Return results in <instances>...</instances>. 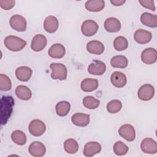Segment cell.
Listing matches in <instances>:
<instances>
[{"instance_id":"cell-1","label":"cell","mask_w":157,"mask_h":157,"mask_svg":"<svg viewBox=\"0 0 157 157\" xmlns=\"http://www.w3.org/2000/svg\"><path fill=\"white\" fill-rule=\"evenodd\" d=\"M15 102L12 96H3L1 99V123L2 125L6 124L10 118L12 112Z\"/></svg>"},{"instance_id":"cell-2","label":"cell","mask_w":157,"mask_h":157,"mask_svg":"<svg viewBox=\"0 0 157 157\" xmlns=\"http://www.w3.org/2000/svg\"><path fill=\"white\" fill-rule=\"evenodd\" d=\"M6 47L12 52L21 50L26 45V42L21 38L15 36H8L4 41Z\"/></svg>"},{"instance_id":"cell-3","label":"cell","mask_w":157,"mask_h":157,"mask_svg":"<svg viewBox=\"0 0 157 157\" xmlns=\"http://www.w3.org/2000/svg\"><path fill=\"white\" fill-rule=\"evenodd\" d=\"M50 67L52 71L51 77L54 80H66L67 75V69L65 65L61 63H52Z\"/></svg>"},{"instance_id":"cell-4","label":"cell","mask_w":157,"mask_h":157,"mask_svg":"<svg viewBox=\"0 0 157 157\" xmlns=\"http://www.w3.org/2000/svg\"><path fill=\"white\" fill-rule=\"evenodd\" d=\"M9 24L12 28L19 32L26 31L27 27V22L25 18L18 14L11 17L9 20Z\"/></svg>"},{"instance_id":"cell-5","label":"cell","mask_w":157,"mask_h":157,"mask_svg":"<svg viewBox=\"0 0 157 157\" xmlns=\"http://www.w3.org/2000/svg\"><path fill=\"white\" fill-rule=\"evenodd\" d=\"M28 129L31 135L38 137L42 136L45 132L46 126L42 121L39 119H34L29 123Z\"/></svg>"},{"instance_id":"cell-6","label":"cell","mask_w":157,"mask_h":157,"mask_svg":"<svg viewBox=\"0 0 157 157\" xmlns=\"http://www.w3.org/2000/svg\"><path fill=\"white\" fill-rule=\"evenodd\" d=\"M99 29L98 23L93 20H86L84 21L81 26L82 34L87 37L94 35Z\"/></svg>"},{"instance_id":"cell-7","label":"cell","mask_w":157,"mask_h":157,"mask_svg":"<svg viewBox=\"0 0 157 157\" xmlns=\"http://www.w3.org/2000/svg\"><path fill=\"white\" fill-rule=\"evenodd\" d=\"M155 94V88L150 84H144L142 85L137 92L138 98L144 101H149L153 98Z\"/></svg>"},{"instance_id":"cell-8","label":"cell","mask_w":157,"mask_h":157,"mask_svg":"<svg viewBox=\"0 0 157 157\" xmlns=\"http://www.w3.org/2000/svg\"><path fill=\"white\" fill-rule=\"evenodd\" d=\"M119 135L128 141L132 142L136 138V131L134 128L129 124H124L118 129Z\"/></svg>"},{"instance_id":"cell-9","label":"cell","mask_w":157,"mask_h":157,"mask_svg":"<svg viewBox=\"0 0 157 157\" xmlns=\"http://www.w3.org/2000/svg\"><path fill=\"white\" fill-rule=\"evenodd\" d=\"M141 60L146 64H154L157 60V52L154 48H147L141 53Z\"/></svg>"},{"instance_id":"cell-10","label":"cell","mask_w":157,"mask_h":157,"mask_svg":"<svg viewBox=\"0 0 157 157\" xmlns=\"http://www.w3.org/2000/svg\"><path fill=\"white\" fill-rule=\"evenodd\" d=\"M47 40L46 37L40 34H36L32 39L31 44V48L34 52L42 51L46 47Z\"/></svg>"},{"instance_id":"cell-11","label":"cell","mask_w":157,"mask_h":157,"mask_svg":"<svg viewBox=\"0 0 157 157\" xmlns=\"http://www.w3.org/2000/svg\"><path fill=\"white\" fill-rule=\"evenodd\" d=\"M106 71V66L105 63L99 60H94L88 67V72L92 75H101Z\"/></svg>"},{"instance_id":"cell-12","label":"cell","mask_w":157,"mask_h":157,"mask_svg":"<svg viewBox=\"0 0 157 157\" xmlns=\"http://www.w3.org/2000/svg\"><path fill=\"white\" fill-rule=\"evenodd\" d=\"M140 148L145 153L155 154L157 152V144L151 138H145L141 142Z\"/></svg>"},{"instance_id":"cell-13","label":"cell","mask_w":157,"mask_h":157,"mask_svg":"<svg viewBox=\"0 0 157 157\" xmlns=\"http://www.w3.org/2000/svg\"><path fill=\"white\" fill-rule=\"evenodd\" d=\"M28 151L33 156L41 157L45 154L46 148L42 142L34 141L29 145Z\"/></svg>"},{"instance_id":"cell-14","label":"cell","mask_w":157,"mask_h":157,"mask_svg":"<svg viewBox=\"0 0 157 157\" xmlns=\"http://www.w3.org/2000/svg\"><path fill=\"white\" fill-rule=\"evenodd\" d=\"M152 37L151 33L147 30L139 29L136 31L134 34L135 41L139 44H145L148 43Z\"/></svg>"},{"instance_id":"cell-15","label":"cell","mask_w":157,"mask_h":157,"mask_svg":"<svg viewBox=\"0 0 157 157\" xmlns=\"http://www.w3.org/2000/svg\"><path fill=\"white\" fill-rule=\"evenodd\" d=\"M110 81L112 85L117 88H122L127 83V78L124 74L120 71L113 72L110 76Z\"/></svg>"},{"instance_id":"cell-16","label":"cell","mask_w":157,"mask_h":157,"mask_svg":"<svg viewBox=\"0 0 157 157\" xmlns=\"http://www.w3.org/2000/svg\"><path fill=\"white\" fill-rule=\"evenodd\" d=\"M101 145L97 142H87L83 148V155L87 157H91L99 153L101 151Z\"/></svg>"},{"instance_id":"cell-17","label":"cell","mask_w":157,"mask_h":157,"mask_svg":"<svg viewBox=\"0 0 157 157\" xmlns=\"http://www.w3.org/2000/svg\"><path fill=\"white\" fill-rule=\"evenodd\" d=\"M59 26V22L56 17L53 15H49L45 18L44 21V29L49 33H53L56 32Z\"/></svg>"},{"instance_id":"cell-18","label":"cell","mask_w":157,"mask_h":157,"mask_svg":"<svg viewBox=\"0 0 157 157\" xmlns=\"http://www.w3.org/2000/svg\"><path fill=\"white\" fill-rule=\"evenodd\" d=\"M105 29L109 33H117L121 29V25L119 20L115 17L107 18L104 24Z\"/></svg>"},{"instance_id":"cell-19","label":"cell","mask_w":157,"mask_h":157,"mask_svg":"<svg viewBox=\"0 0 157 157\" xmlns=\"http://www.w3.org/2000/svg\"><path fill=\"white\" fill-rule=\"evenodd\" d=\"M72 123L77 126L84 127L90 123V115L83 113H75L71 117Z\"/></svg>"},{"instance_id":"cell-20","label":"cell","mask_w":157,"mask_h":157,"mask_svg":"<svg viewBox=\"0 0 157 157\" xmlns=\"http://www.w3.org/2000/svg\"><path fill=\"white\" fill-rule=\"evenodd\" d=\"M86 50L90 53L101 55L104 51V45L101 42L96 40H93L87 43Z\"/></svg>"},{"instance_id":"cell-21","label":"cell","mask_w":157,"mask_h":157,"mask_svg":"<svg viewBox=\"0 0 157 157\" xmlns=\"http://www.w3.org/2000/svg\"><path fill=\"white\" fill-rule=\"evenodd\" d=\"M66 50L64 47L61 44H55L51 46L48 51V55L52 58H61L65 55Z\"/></svg>"},{"instance_id":"cell-22","label":"cell","mask_w":157,"mask_h":157,"mask_svg":"<svg viewBox=\"0 0 157 157\" xmlns=\"http://www.w3.org/2000/svg\"><path fill=\"white\" fill-rule=\"evenodd\" d=\"M33 74L32 69L27 66L18 67L15 71L16 77L21 82L28 81Z\"/></svg>"},{"instance_id":"cell-23","label":"cell","mask_w":157,"mask_h":157,"mask_svg":"<svg viewBox=\"0 0 157 157\" xmlns=\"http://www.w3.org/2000/svg\"><path fill=\"white\" fill-rule=\"evenodd\" d=\"M141 23L145 26L150 28H156L157 26V16L148 12L143 13L140 18Z\"/></svg>"},{"instance_id":"cell-24","label":"cell","mask_w":157,"mask_h":157,"mask_svg":"<svg viewBox=\"0 0 157 157\" xmlns=\"http://www.w3.org/2000/svg\"><path fill=\"white\" fill-rule=\"evenodd\" d=\"M85 6L86 9L90 12H100L104 9L105 2L103 0H90L85 2Z\"/></svg>"},{"instance_id":"cell-25","label":"cell","mask_w":157,"mask_h":157,"mask_svg":"<svg viewBox=\"0 0 157 157\" xmlns=\"http://www.w3.org/2000/svg\"><path fill=\"white\" fill-rule=\"evenodd\" d=\"M99 82L97 79L86 78L83 80L80 84L82 91L85 92H91L98 88Z\"/></svg>"},{"instance_id":"cell-26","label":"cell","mask_w":157,"mask_h":157,"mask_svg":"<svg viewBox=\"0 0 157 157\" xmlns=\"http://www.w3.org/2000/svg\"><path fill=\"white\" fill-rule=\"evenodd\" d=\"M15 94L18 98L23 101L29 100L32 96L31 90L25 85H18L17 86Z\"/></svg>"},{"instance_id":"cell-27","label":"cell","mask_w":157,"mask_h":157,"mask_svg":"<svg viewBox=\"0 0 157 157\" xmlns=\"http://www.w3.org/2000/svg\"><path fill=\"white\" fill-rule=\"evenodd\" d=\"M110 64L113 67L124 69L128 66V60L123 55H117L110 59Z\"/></svg>"},{"instance_id":"cell-28","label":"cell","mask_w":157,"mask_h":157,"mask_svg":"<svg viewBox=\"0 0 157 157\" xmlns=\"http://www.w3.org/2000/svg\"><path fill=\"white\" fill-rule=\"evenodd\" d=\"M71 104L69 102L63 101L58 102L55 106L56 113L60 117H64L67 115L70 111Z\"/></svg>"},{"instance_id":"cell-29","label":"cell","mask_w":157,"mask_h":157,"mask_svg":"<svg viewBox=\"0 0 157 157\" xmlns=\"http://www.w3.org/2000/svg\"><path fill=\"white\" fill-rule=\"evenodd\" d=\"M78 142L74 139H68L64 143V149L67 153L74 154L78 150Z\"/></svg>"},{"instance_id":"cell-30","label":"cell","mask_w":157,"mask_h":157,"mask_svg":"<svg viewBox=\"0 0 157 157\" xmlns=\"http://www.w3.org/2000/svg\"><path fill=\"white\" fill-rule=\"evenodd\" d=\"M11 139L13 142L19 145H25L27 140L25 134L20 130L13 131L11 134Z\"/></svg>"},{"instance_id":"cell-31","label":"cell","mask_w":157,"mask_h":157,"mask_svg":"<svg viewBox=\"0 0 157 157\" xmlns=\"http://www.w3.org/2000/svg\"><path fill=\"white\" fill-rule=\"evenodd\" d=\"M83 105L88 109H96L100 104V101L91 96H85L83 99Z\"/></svg>"},{"instance_id":"cell-32","label":"cell","mask_w":157,"mask_h":157,"mask_svg":"<svg viewBox=\"0 0 157 157\" xmlns=\"http://www.w3.org/2000/svg\"><path fill=\"white\" fill-rule=\"evenodd\" d=\"M128 47V42L126 37L123 36L117 37L113 41V47L116 50L123 51Z\"/></svg>"},{"instance_id":"cell-33","label":"cell","mask_w":157,"mask_h":157,"mask_svg":"<svg viewBox=\"0 0 157 157\" xmlns=\"http://www.w3.org/2000/svg\"><path fill=\"white\" fill-rule=\"evenodd\" d=\"M113 152L116 155L123 156L126 155L128 150V147L121 141H117L113 145Z\"/></svg>"},{"instance_id":"cell-34","label":"cell","mask_w":157,"mask_h":157,"mask_svg":"<svg viewBox=\"0 0 157 157\" xmlns=\"http://www.w3.org/2000/svg\"><path fill=\"white\" fill-rule=\"evenodd\" d=\"M106 108L108 112L110 113H116L121 109L122 103L118 99L112 100L107 104Z\"/></svg>"},{"instance_id":"cell-35","label":"cell","mask_w":157,"mask_h":157,"mask_svg":"<svg viewBox=\"0 0 157 157\" xmlns=\"http://www.w3.org/2000/svg\"><path fill=\"white\" fill-rule=\"evenodd\" d=\"M12 82L10 78L6 74H0V90L3 91H7L11 89Z\"/></svg>"},{"instance_id":"cell-36","label":"cell","mask_w":157,"mask_h":157,"mask_svg":"<svg viewBox=\"0 0 157 157\" xmlns=\"http://www.w3.org/2000/svg\"><path fill=\"white\" fill-rule=\"evenodd\" d=\"M15 2L13 0H1L0 6L4 10H10L15 6Z\"/></svg>"},{"instance_id":"cell-37","label":"cell","mask_w":157,"mask_h":157,"mask_svg":"<svg viewBox=\"0 0 157 157\" xmlns=\"http://www.w3.org/2000/svg\"><path fill=\"white\" fill-rule=\"evenodd\" d=\"M139 2L144 7L150 9L152 11L155 10V6L154 4V1L153 0H139Z\"/></svg>"},{"instance_id":"cell-38","label":"cell","mask_w":157,"mask_h":157,"mask_svg":"<svg viewBox=\"0 0 157 157\" xmlns=\"http://www.w3.org/2000/svg\"><path fill=\"white\" fill-rule=\"evenodd\" d=\"M126 2L124 0H111L110 3L115 6H121Z\"/></svg>"}]
</instances>
